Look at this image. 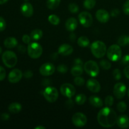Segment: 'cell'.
<instances>
[{"label":"cell","mask_w":129,"mask_h":129,"mask_svg":"<svg viewBox=\"0 0 129 129\" xmlns=\"http://www.w3.org/2000/svg\"><path fill=\"white\" fill-rule=\"evenodd\" d=\"M113 76L115 80H120L122 78V73L120 70L118 69H114L113 71Z\"/></svg>","instance_id":"36"},{"label":"cell","mask_w":129,"mask_h":129,"mask_svg":"<svg viewBox=\"0 0 129 129\" xmlns=\"http://www.w3.org/2000/svg\"><path fill=\"white\" fill-rule=\"evenodd\" d=\"M100 65L102 67V69H105V70H108L112 67L111 63L108 60H105V59H102L100 61Z\"/></svg>","instance_id":"30"},{"label":"cell","mask_w":129,"mask_h":129,"mask_svg":"<svg viewBox=\"0 0 129 129\" xmlns=\"http://www.w3.org/2000/svg\"><path fill=\"white\" fill-rule=\"evenodd\" d=\"M78 45L81 47H86L90 44L89 39L85 36H81L78 39Z\"/></svg>","instance_id":"24"},{"label":"cell","mask_w":129,"mask_h":129,"mask_svg":"<svg viewBox=\"0 0 129 129\" xmlns=\"http://www.w3.org/2000/svg\"><path fill=\"white\" fill-rule=\"evenodd\" d=\"M68 9H69V11L73 14L77 13L79 11V6H78L77 4L74 3H71L69 4V6H68Z\"/></svg>","instance_id":"32"},{"label":"cell","mask_w":129,"mask_h":129,"mask_svg":"<svg viewBox=\"0 0 129 129\" xmlns=\"http://www.w3.org/2000/svg\"><path fill=\"white\" fill-rule=\"evenodd\" d=\"M74 66H79L83 67V65H84V63H83V60H82L81 59H79V58H77V59H76L75 60H74Z\"/></svg>","instance_id":"43"},{"label":"cell","mask_w":129,"mask_h":129,"mask_svg":"<svg viewBox=\"0 0 129 129\" xmlns=\"http://www.w3.org/2000/svg\"><path fill=\"white\" fill-rule=\"evenodd\" d=\"M23 77V73L21 71L18 69H14L9 73L8 81L11 83L15 84L20 81Z\"/></svg>","instance_id":"13"},{"label":"cell","mask_w":129,"mask_h":129,"mask_svg":"<svg viewBox=\"0 0 129 129\" xmlns=\"http://www.w3.org/2000/svg\"><path fill=\"white\" fill-rule=\"evenodd\" d=\"M127 93H128V97H129V88H128V91H127Z\"/></svg>","instance_id":"56"},{"label":"cell","mask_w":129,"mask_h":129,"mask_svg":"<svg viewBox=\"0 0 129 129\" xmlns=\"http://www.w3.org/2000/svg\"><path fill=\"white\" fill-rule=\"evenodd\" d=\"M60 93L64 96L68 98H71L75 95L76 89L74 86L69 83H64L60 86Z\"/></svg>","instance_id":"10"},{"label":"cell","mask_w":129,"mask_h":129,"mask_svg":"<svg viewBox=\"0 0 129 129\" xmlns=\"http://www.w3.org/2000/svg\"><path fill=\"white\" fill-rule=\"evenodd\" d=\"M73 52V48L68 44H63L58 49V54L63 56L69 55Z\"/></svg>","instance_id":"17"},{"label":"cell","mask_w":129,"mask_h":129,"mask_svg":"<svg viewBox=\"0 0 129 129\" xmlns=\"http://www.w3.org/2000/svg\"><path fill=\"white\" fill-rule=\"evenodd\" d=\"M74 83L76 85L81 86L84 85V79L82 77H80V76H76L75 79H74Z\"/></svg>","instance_id":"35"},{"label":"cell","mask_w":129,"mask_h":129,"mask_svg":"<svg viewBox=\"0 0 129 129\" xmlns=\"http://www.w3.org/2000/svg\"><path fill=\"white\" fill-rule=\"evenodd\" d=\"M50 83V81H49V79H44V81H43V82H42V84H43V85H48V84H49Z\"/></svg>","instance_id":"51"},{"label":"cell","mask_w":129,"mask_h":129,"mask_svg":"<svg viewBox=\"0 0 129 129\" xmlns=\"http://www.w3.org/2000/svg\"><path fill=\"white\" fill-rule=\"evenodd\" d=\"M60 0H47V6L49 9L54 10L59 6Z\"/></svg>","instance_id":"25"},{"label":"cell","mask_w":129,"mask_h":129,"mask_svg":"<svg viewBox=\"0 0 129 129\" xmlns=\"http://www.w3.org/2000/svg\"><path fill=\"white\" fill-rule=\"evenodd\" d=\"M122 63L123 65H129V54H127V55L123 56V57L122 59Z\"/></svg>","instance_id":"42"},{"label":"cell","mask_w":129,"mask_h":129,"mask_svg":"<svg viewBox=\"0 0 129 129\" xmlns=\"http://www.w3.org/2000/svg\"><path fill=\"white\" fill-rule=\"evenodd\" d=\"M20 11L25 17H31L34 14V8L31 3L26 2L21 6Z\"/></svg>","instance_id":"14"},{"label":"cell","mask_w":129,"mask_h":129,"mask_svg":"<svg viewBox=\"0 0 129 129\" xmlns=\"http://www.w3.org/2000/svg\"><path fill=\"white\" fill-rule=\"evenodd\" d=\"M93 55L98 59L103 57L107 54V46L104 42L100 40L93 42L90 47Z\"/></svg>","instance_id":"2"},{"label":"cell","mask_w":129,"mask_h":129,"mask_svg":"<svg viewBox=\"0 0 129 129\" xmlns=\"http://www.w3.org/2000/svg\"><path fill=\"white\" fill-rule=\"evenodd\" d=\"M18 50L20 53L21 54H24V53L26 52V48L25 46H23V45H20L18 47Z\"/></svg>","instance_id":"46"},{"label":"cell","mask_w":129,"mask_h":129,"mask_svg":"<svg viewBox=\"0 0 129 129\" xmlns=\"http://www.w3.org/2000/svg\"><path fill=\"white\" fill-rule=\"evenodd\" d=\"M18 45V40L15 37H8L4 41V45L7 49H13Z\"/></svg>","instance_id":"21"},{"label":"cell","mask_w":129,"mask_h":129,"mask_svg":"<svg viewBox=\"0 0 129 129\" xmlns=\"http://www.w3.org/2000/svg\"><path fill=\"white\" fill-rule=\"evenodd\" d=\"M78 18H79L80 23L84 27H90L93 23V16L89 13L87 12V11H83V12L80 13L78 15Z\"/></svg>","instance_id":"8"},{"label":"cell","mask_w":129,"mask_h":129,"mask_svg":"<svg viewBox=\"0 0 129 129\" xmlns=\"http://www.w3.org/2000/svg\"><path fill=\"white\" fill-rule=\"evenodd\" d=\"M66 107L68 108H70V109L73 107V102L71 100V98H69L66 101Z\"/></svg>","instance_id":"45"},{"label":"cell","mask_w":129,"mask_h":129,"mask_svg":"<svg viewBox=\"0 0 129 129\" xmlns=\"http://www.w3.org/2000/svg\"><path fill=\"white\" fill-rule=\"evenodd\" d=\"M44 96L47 102L54 103L56 102L59 97V92L57 89L52 86H47L44 91Z\"/></svg>","instance_id":"7"},{"label":"cell","mask_w":129,"mask_h":129,"mask_svg":"<svg viewBox=\"0 0 129 129\" xmlns=\"http://www.w3.org/2000/svg\"><path fill=\"white\" fill-rule=\"evenodd\" d=\"M72 75L74 76H79L83 73V67L79 66H74L71 71Z\"/></svg>","instance_id":"26"},{"label":"cell","mask_w":129,"mask_h":129,"mask_svg":"<svg viewBox=\"0 0 129 129\" xmlns=\"http://www.w3.org/2000/svg\"><path fill=\"white\" fill-rule=\"evenodd\" d=\"M122 49L120 46L117 44L111 45L107 51V57L113 62L118 61L122 57Z\"/></svg>","instance_id":"4"},{"label":"cell","mask_w":129,"mask_h":129,"mask_svg":"<svg viewBox=\"0 0 129 129\" xmlns=\"http://www.w3.org/2000/svg\"><path fill=\"white\" fill-rule=\"evenodd\" d=\"M35 129H45V127L44 126H41V125H39L37 127H35Z\"/></svg>","instance_id":"53"},{"label":"cell","mask_w":129,"mask_h":129,"mask_svg":"<svg viewBox=\"0 0 129 129\" xmlns=\"http://www.w3.org/2000/svg\"><path fill=\"white\" fill-rule=\"evenodd\" d=\"M123 73H124V74L126 78L129 79V65L127 66L125 68L124 71H123Z\"/></svg>","instance_id":"49"},{"label":"cell","mask_w":129,"mask_h":129,"mask_svg":"<svg viewBox=\"0 0 129 129\" xmlns=\"http://www.w3.org/2000/svg\"><path fill=\"white\" fill-rule=\"evenodd\" d=\"M89 102L92 106L96 107V108H101L103 105V102L101 98L95 95L91 96L89 97Z\"/></svg>","instance_id":"20"},{"label":"cell","mask_w":129,"mask_h":129,"mask_svg":"<svg viewBox=\"0 0 129 129\" xmlns=\"http://www.w3.org/2000/svg\"><path fill=\"white\" fill-rule=\"evenodd\" d=\"M123 11L125 15H129V0H127L123 4Z\"/></svg>","instance_id":"38"},{"label":"cell","mask_w":129,"mask_h":129,"mask_svg":"<svg viewBox=\"0 0 129 129\" xmlns=\"http://www.w3.org/2000/svg\"><path fill=\"white\" fill-rule=\"evenodd\" d=\"M86 101V96L83 93L78 94L75 98V102L78 105H82Z\"/></svg>","instance_id":"27"},{"label":"cell","mask_w":129,"mask_h":129,"mask_svg":"<svg viewBox=\"0 0 129 129\" xmlns=\"http://www.w3.org/2000/svg\"><path fill=\"white\" fill-rule=\"evenodd\" d=\"M96 18L100 22L102 23H105L108 22L110 20L109 13L105 10H98L96 13Z\"/></svg>","instance_id":"16"},{"label":"cell","mask_w":129,"mask_h":129,"mask_svg":"<svg viewBox=\"0 0 129 129\" xmlns=\"http://www.w3.org/2000/svg\"><path fill=\"white\" fill-rule=\"evenodd\" d=\"M128 44H129V36L128 37Z\"/></svg>","instance_id":"57"},{"label":"cell","mask_w":129,"mask_h":129,"mask_svg":"<svg viewBox=\"0 0 129 129\" xmlns=\"http://www.w3.org/2000/svg\"><path fill=\"white\" fill-rule=\"evenodd\" d=\"M57 57H58L57 53H53V54L51 55V58L52 59H53V60H55Z\"/></svg>","instance_id":"52"},{"label":"cell","mask_w":129,"mask_h":129,"mask_svg":"<svg viewBox=\"0 0 129 129\" xmlns=\"http://www.w3.org/2000/svg\"><path fill=\"white\" fill-rule=\"evenodd\" d=\"M57 70L59 73H62V74H65L68 72V68L65 64H60V65L58 66L57 68Z\"/></svg>","instance_id":"37"},{"label":"cell","mask_w":129,"mask_h":129,"mask_svg":"<svg viewBox=\"0 0 129 129\" xmlns=\"http://www.w3.org/2000/svg\"><path fill=\"white\" fill-rule=\"evenodd\" d=\"M76 38V35L74 33H72V34H71L70 35H69V39H70V40H71L72 42L75 41Z\"/></svg>","instance_id":"50"},{"label":"cell","mask_w":129,"mask_h":129,"mask_svg":"<svg viewBox=\"0 0 129 129\" xmlns=\"http://www.w3.org/2000/svg\"><path fill=\"white\" fill-rule=\"evenodd\" d=\"M113 103H114V98L112 96L108 95L106 97L105 100V105L107 107H112L113 105Z\"/></svg>","instance_id":"34"},{"label":"cell","mask_w":129,"mask_h":129,"mask_svg":"<svg viewBox=\"0 0 129 129\" xmlns=\"http://www.w3.org/2000/svg\"><path fill=\"white\" fill-rule=\"evenodd\" d=\"M73 124L78 127H83L86 124V116L81 112H78L74 114L72 118Z\"/></svg>","instance_id":"9"},{"label":"cell","mask_w":129,"mask_h":129,"mask_svg":"<svg viewBox=\"0 0 129 129\" xmlns=\"http://www.w3.org/2000/svg\"><path fill=\"white\" fill-rule=\"evenodd\" d=\"M55 71V66L50 62L42 64L39 69V72L44 76H49L54 73Z\"/></svg>","instance_id":"12"},{"label":"cell","mask_w":129,"mask_h":129,"mask_svg":"<svg viewBox=\"0 0 129 129\" xmlns=\"http://www.w3.org/2000/svg\"><path fill=\"white\" fill-rule=\"evenodd\" d=\"M1 118L2 120L6 121V120H9V118H10V115H9L8 113H2L1 115Z\"/></svg>","instance_id":"47"},{"label":"cell","mask_w":129,"mask_h":129,"mask_svg":"<svg viewBox=\"0 0 129 129\" xmlns=\"http://www.w3.org/2000/svg\"><path fill=\"white\" fill-rule=\"evenodd\" d=\"M31 37L30 36H29L28 35H23L22 37V41L23 42V43L26 44H29L30 42V40H31Z\"/></svg>","instance_id":"41"},{"label":"cell","mask_w":129,"mask_h":129,"mask_svg":"<svg viewBox=\"0 0 129 129\" xmlns=\"http://www.w3.org/2000/svg\"><path fill=\"white\" fill-rule=\"evenodd\" d=\"M2 51H3V50H2V48H1V47H0V54H1V53H2Z\"/></svg>","instance_id":"55"},{"label":"cell","mask_w":129,"mask_h":129,"mask_svg":"<svg viewBox=\"0 0 129 129\" xmlns=\"http://www.w3.org/2000/svg\"><path fill=\"white\" fill-rule=\"evenodd\" d=\"M117 115L116 112L110 107H106L99 111L97 120L99 124L103 127L110 128L117 123Z\"/></svg>","instance_id":"1"},{"label":"cell","mask_w":129,"mask_h":129,"mask_svg":"<svg viewBox=\"0 0 129 129\" xmlns=\"http://www.w3.org/2000/svg\"><path fill=\"white\" fill-rule=\"evenodd\" d=\"M127 87L123 83H118L113 87V94L117 99H122L125 96Z\"/></svg>","instance_id":"11"},{"label":"cell","mask_w":129,"mask_h":129,"mask_svg":"<svg viewBox=\"0 0 129 129\" xmlns=\"http://www.w3.org/2000/svg\"><path fill=\"white\" fill-rule=\"evenodd\" d=\"M28 54L31 59H38L41 56L43 49L41 45L37 42H32L28 44L27 47Z\"/></svg>","instance_id":"5"},{"label":"cell","mask_w":129,"mask_h":129,"mask_svg":"<svg viewBox=\"0 0 129 129\" xmlns=\"http://www.w3.org/2000/svg\"><path fill=\"white\" fill-rule=\"evenodd\" d=\"M23 76L26 79H30V78H31V77L33 76L32 71L30 70L26 71H25V73L23 74Z\"/></svg>","instance_id":"44"},{"label":"cell","mask_w":129,"mask_h":129,"mask_svg":"<svg viewBox=\"0 0 129 129\" xmlns=\"http://www.w3.org/2000/svg\"><path fill=\"white\" fill-rule=\"evenodd\" d=\"M2 60L4 64L8 68H12L17 64V56L11 50L5 51L2 55Z\"/></svg>","instance_id":"3"},{"label":"cell","mask_w":129,"mask_h":129,"mask_svg":"<svg viewBox=\"0 0 129 129\" xmlns=\"http://www.w3.org/2000/svg\"><path fill=\"white\" fill-rule=\"evenodd\" d=\"M66 28L69 31H73L76 29L78 26V21L75 18H69L67 20L65 23Z\"/></svg>","instance_id":"19"},{"label":"cell","mask_w":129,"mask_h":129,"mask_svg":"<svg viewBox=\"0 0 129 129\" xmlns=\"http://www.w3.org/2000/svg\"><path fill=\"white\" fill-rule=\"evenodd\" d=\"M83 68L86 73L91 77H96L100 73L99 66L94 60L87 61Z\"/></svg>","instance_id":"6"},{"label":"cell","mask_w":129,"mask_h":129,"mask_svg":"<svg viewBox=\"0 0 129 129\" xmlns=\"http://www.w3.org/2000/svg\"><path fill=\"white\" fill-rule=\"evenodd\" d=\"M117 124L120 128H127L129 127V118L126 115H122L117 118Z\"/></svg>","instance_id":"18"},{"label":"cell","mask_w":129,"mask_h":129,"mask_svg":"<svg viewBox=\"0 0 129 129\" xmlns=\"http://www.w3.org/2000/svg\"><path fill=\"white\" fill-rule=\"evenodd\" d=\"M127 108V105L126 104L125 102H120L118 103L117 105V109L120 112H122V113H123L126 111Z\"/></svg>","instance_id":"33"},{"label":"cell","mask_w":129,"mask_h":129,"mask_svg":"<svg viewBox=\"0 0 129 129\" xmlns=\"http://www.w3.org/2000/svg\"><path fill=\"white\" fill-rule=\"evenodd\" d=\"M24 1H28V0H24Z\"/></svg>","instance_id":"58"},{"label":"cell","mask_w":129,"mask_h":129,"mask_svg":"<svg viewBox=\"0 0 129 129\" xmlns=\"http://www.w3.org/2000/svg\"><path fill=\"white\" fill-rule=\"evenodd\" d=\"M43 31L40 29H35L30 34V37L33 40H39L42 37Z\"/></svg>","instance_id":"23"},{"label":"cell","mask_w":129,"mask_h":129,"mask_svg":"<svg viewBox=\"0 0 129 129\" xmlns=\"http://www.w3.org/2000/svg\"><path fill=\"white\" fill-rule=\"evenodd\" d=\"M21 109H22V107H21V104L17 103V102L11 103L8 107L9 112L11 113H14V114L19 113L21 110Z\"/></svg>","instance_id":"22"},{"label":"cell","mask_w":129,"mask_h":129,"mask_svg":"<svg viewBox=\"0 0 129 129\" xmlns=\"http://www.w3.org/2000/svg\"><path fill=\"white\" fill-rule=\"evenodd\" d=\"M118 44L120 46L124 47L128 44V37L126 35H122L118 40Z\"/></svg>","instance_id":"31"},{"label":"cell","mask_w":129,"mask_h":129,"mask_svg":"<svg viewBox=\"0 0 129 129\" xmlns=\"http://www.w3.org/2000/svg\"><path fill=\"white\" fill-rule=\"evenodd\" d=\"M8 1V0H0V5L6 3Z\"/></svg>","instance_id":"54"},{"label":"cell","mask_w":129,"mask_h":129,"mask_svg":"<svg viewBox=\"0 0 129 129\" xmlns=\"http://www.w3.org/2000/svg\"><path fill=\"white\" fill-rule=\"evenodd\" d=\"M120 13V11L119 10H118V9H114V10H113L112 11V12H111V15H112V16H113V17H116V16H118V15H119Z\"/></svg>","instance_id":"48"},{"label":"cell","mask_w":129,"mask_h":129,"mask_svg":"<svg viewBox=\"0 0 129 129\" xmlns=\"http://www.w3.org/2000/svg\"><path fill=\"white\" fill-rule=\"evenodd\" d=\"M6 26V21L3 17L0 16V31H3L5 30Z\"/></svg>","instance_id":"39"},{"label":"cell","mask_w":129,"mask_h":129,"mask_svg":"<svg viewBox=\"0 0 129 129\" xmlns=\"http://www.w3.org/2000/svg\"><path fill=\"white\" fill-rule=\"evenodd\" d=\"M86 86L88 89L93 93H98L101 89V86L99 82L93 78L88 79L86 83Z\"/></svg>","instance_id":"15"},{"label":"cell","mask_w":129,"mask_h":129,"mask_svg":"<svg viewBox=\"0 0 129 129\" xmlns=\"http://www.w3.org/2000/svg\"><path fill=\"white\" fill-rule=\"evenodd\" d=\"M83 5L87 10H91L95 6L96 0H84Z\"/></svg>","instance_id":"28"},{"label":"cell","mask_w":129,"mask_h":129,"mask_svg":"<svg viewBox=\"0 0 129 129\" xmlns=\"http://www.w3.org/2000/svg\"><path fill=\"white\" fill-rule=\"evenodd\" d=\"M6 71L3 67L0 66V81H3L6 78Z\"/></svg>","instance_id":"40"},{"label":"cell","mask_w":129,"mask_h":129,"mask_svg":"<svg viewBox=\"0 0 129 129\" xmlns=\"http://www.w3.org/2000/svg\"><path fill=\"white\" fill-rule=\"evenodd\" d=\"M48 20L53 25H58L60 23V18L55 15H50L49 16Z\"/></svg>","instance_id":"29"}]
</instances>
